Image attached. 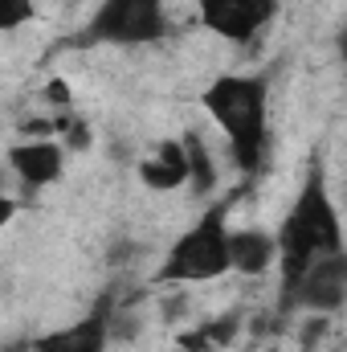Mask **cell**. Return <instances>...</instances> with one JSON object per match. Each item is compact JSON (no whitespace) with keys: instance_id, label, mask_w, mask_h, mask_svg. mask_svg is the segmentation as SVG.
<instances>
[{"instance_id":"cell-10","label":"cell","mask_w":347,"mask_h":352,"mask_svg":"<svg viewBox=\"0 0 347 352\" xmlns=\"http://www.w3.org/2000/svg\"><path fill=\"white\" fill-rule=\"evenodd\" d=\"M139 180L156 192H172L188 184V152H184V140H164L156 148V156H147L139 164Z\"/></svg>"},{"instance_id":"cell-14","label":"cell","mask_w":347,"mask_h":352,"mask_svg":"<svg viewBox=\"0 0 347 352\" xmlns=\"http://www.w3.org/2000/svg\"><path fill=\"white\" fill-rule=\"evenodd\" d=\"M4 352H21V349H4Z\"/></svg>"},{"instance_id":"cell-2","label":"cell","mask_w":347,"mask_h":352,"mask_svg":"<svg viewBox=\"0 0 347 352\" xmlns=\"http://www.w3.org/2000/svg\"><path fill=\"white\" fill-rule=\"evenodd\" d=\"M200 107L225 131L233 164L246 176L261 173L270 144V78L261 74H217L200 90Z\"/></svg>"},{"instance_id":"cell-1","label":"cell","mask_w":347,"mask_h":352,"mask_svg":"<svg viewBox=\"0 0 347 352\" xmlns=\"http://www.w3.org/2000/svg\"><path fill=\"white\" fill-rule=\"evenodd\" d=\"M274 234H278V274H282V283H278V311H286V303H290L294 287L302 283V274L319 258L347 250L344 217L335 209V197L327 188V173H323L319 156L311 160L298 197L290 201V209H286V217H282V226Z\"/></svg>"},{"instance_id":"cell-9","label":"cell","mask_w":347,"mask_h":352,"mask_svg":"<svg viewBox=\"0 0 347 352\" xmlns=\"http://www.w3.org/2000/svg\"><path fill=\"white\" fill-rule=\"evenodd\" d=\"M229 263H233L237 274H261V270H270V266L278 263V234L254 230V226L233 230V238H229Z\"/></svg>"},{"instance_id":"cell-3","label":"cell","mask_w":347,"mask_h":352,"mask_svg":"<svg viewBox=\"0 0 347 352\" xmlns=\"http://www.w3.org/2000/svg\"><path fill=\"white\" fill-rule=\"evenodd\" d=\"M229 201H213L180 238L172 242L168 258L160 263L156 278L160 283H213L221 274H229Z\"/></svg>"},{"instance_id":"cell-13","label":"cell","mask_w":347,"mask_h":352,"mask_svg":"<svg viewBox=\"0 0 347 352\" xmlns=\"http://www.w3.org/2000/svg\"><path fill=\"white\" fill-rule=\"evenodd\" d=\"M335 45H339V58L347 62V25L339 29V37H335Z\"/></svg>"},{"instance_id":"cell-6","label":"cell","mask_w":347,"mask_h":352,"mask_svg":"<svg viewBox=\"0 0 347 352\" xmlns=\"http://www.w3.org/2000/svg\"><path fill=\"white\" fill-rule=\"evenodd\" d=\"M344 303H347V250H339V254L319 258V263L302 274V283L294 287L286 311L302 307V311H315V316H331V311H339ZM286 311H282V316H286Z\"/></svg>"},{"instance_id":"cell-8","label":"cell","mask_w":347,"mask_h":352,"mask_svg":"<svg viewBox=\"0 0 347 352\" xmlns=\"http://www.w3.org/2000/svg\"><path fill=\"white\" fill-rule=\"evenodd\" d=\"M8 168L12 176L25 184V188H45V184H53L62 168H66V148L58 144V140H21V144H12L8 148Z\"/></svg>"},{"instance_id":"cell-12","label":"cell","mask_w":347,"mask_h":352,"mask_svg":"<svg viewBox=\"0 0 347 352\" xmlns=\"http://www.w3.org/2000/svg\"><path fill=\"white\" fill-rule=\"evenodd\" d=\"M25 21H33V0H0V29L16 33Z\"/></svg>"},{"instance_id":"cell-7","label":"cell","mask_w":347,"mask_h":352,"mask_svg":"<svg viewBox=\"0 0 347 352\" xmlns=\"http://www.w3.org/2000/svg\"><path fill=\"white\" fill-rule=\"evenodd\" d=\"M110 320H115V307H110V295H102L70 328L37 336L33 352H106L110 349Z\"/></svg>"},{"instance_id":"cell-4","label":"cell","mask_w":347,"mask_h":352,"mask_svg":"<svg viewBox=\"0 0 347 352\" xmlns=\"http://www.w3.org/2000/svg\"><path fill=\"white\" fill-rule=\"evenodd\" d=\"M168 12H164V0H102L94 12H90L86 29L74 37L78 50L90 45H156L168 37Z\"/></svg>"},{"instance_id":"cell-5","label":"cell","mask_w":347,"mask_h":352,"mask_svg":"<svg viewBox=\"0 0 347 352\" xmlns=\"http://www.w3.org/2000/svg\"><path fill=\"white\" fill-rule=\"evenodd\" d=\"M196 12L208 33H217L221 41L246 45L270 25V16L278 12V0H196Z\"/></svg>"},{"instance_id":"cell-11","label":"cell","mask_w":347,"mask_h":352,"mask_svg":"<svg viewBox=\"0 0 347 352\" xmlns=\"http://www.w3.org/2000/svg\"><path fill=\"white\" fill-rule=\"evenodd\" d=\"M180 140H184V152H188V188H192V197H208L217 188V160H213L204 135L188 127Z\"/></svg>"}]
</instances>
